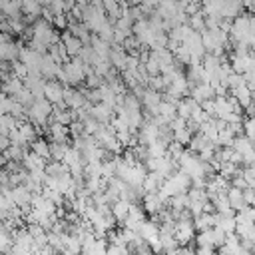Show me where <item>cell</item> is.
Segmentation results:
<instances>
[{"label": "cell", "instance_id": "1", "mask_svg": "<svg viewBox=\"0 0 255 255\" xmlns=\"http://www.w3.org/2000/svg\"><path fill=\"white\" fill-rule=\"evenodd\" d=\"M173 235L177 239L179 245H187L189 241H193L195 237V227L191 223V219H177L173 225Z\"/></svg>", "mask_w": 255, "mask_h": 255}, {"label": "cell", "instance_id": "2", "mask_svg": "<svg viewBox=\"0 0 255 255\" xmlns=\"http://www.w3.org/2000/svg\"><path fill=\"white\" fill-rule=\"evenodd\" d=\"M60 76L64 78V82H72V84H78V82H82L84 80V66H82V62H70L68 66H66V70L64 72H60Z\"/></svg>", "mask_w": 255, "mask_h": 255}, {"label": "cell", "instance_id": "3", "mask_svg": "<svg viewBox=\"0 0 255 255\" xmlns=\"http://www.w3.org/2000/svg\"><path fill=\"white\" fill-rule=\"evenodd\" d=\"M231 96L237 100V104H239L243 110L253 104V92L247 88V84H241V86L233 88V90H231Z\"/></svg>", "mask_w": 255, "mask_h": 255}, {"label": "cell", "instance_id": "4", "mask_svg": "<svg viewBox=\"0 0 255 255\" xmlns=\"http://www.w3.org/2000/svg\"><path fill=\"white\" fill-rule=\"evenodd\" d=\"M137 233H139V237H141L147 245L153 243L155 239H159V227H157L155 223H151V221H143V223L139 225Z\"/></svg>", "mask_w": 255, "mask_h": 255}, {"label": "cell", "instance_id": "5", "mask_svg": "<svg viewBox=\"0 0 255 255\" xmlns=\"http://www.w3.org/2000/svg\"><path fill=\"white\" fill-rule=\"evenodd\" d=\"M225 195H227V199H229V205H231V209L233 211H239V209H243L245 207V201H243V189H239V187H229L227 191H225Z\"/></svg>", "mask_w": 255, "mask_h": 255}, {"label": "cell", "instance_id": "6", "mask_svg": "<svg viewBox=\"0 0 255 255\" xmlns=\"http://www.w3.org/2000/svg\"><path fill=\"white\" fill-rule=\"evenodd\" d=\"M215 92H213V86L207 84V82H201L199 86L193 88V100L195 102H205V100H213Z\"/></svg>", "mask_w": 255, "mask_h": 255}, {"label": "cell", "instance_id": "7", "mask_svg": "<svg viewBox=\"0 0 255 255\" xmlns=\"http://www.w3.org/2000/svg\"><path fill=\"white\" fill-rule=\"evenodd\" d=\"M161 183H163V177H161L157 171H153V173H149V175L143 177L141 187H143V191H147V193H155V191L161 187Z\"/></svg>", "mask_w": 255, "mask_h": 255}, {"label": "cell", "instance_id": "8", "mask_svg": "<svg viewBox=\"0 0 255 255\" xmlns=\"http://www.w3.org/2000/svg\"><path fill=\"white\" fill-rule=\"evenodd\" d=\"M231 147H233L237 153H241V155H245V153H249V151H253V149H255L253 141H251L247 135H235V139H233Z\"/></svg>", "mask_w": 255, "mask_h": 255}, {"label": "cell", "instance_id": "9", "mask_svg": "<svg viewBox=\"0 0 255 255\" xmlns=\"http://www.w3.org/2000/svg\"><path fill=\"white\" fill-rule=\"evenodd\" d=\"M165 201L159 197V193H145V197H143V207H145V211H149V213H157V211H161V205H163Z\"/></svg>", "mask_w": 255, "mask_h": 255}, {"label": "cell", "instance_id": "10", "mask_svg": "<svg viewBox=\"0 0 255 255\" xmlns=\"http://www.w3.org/2000/svg\"><path fill=\"white\" fill-rule=\"evenodd\" d=\"M128 209H129V201H126V199H116V203L112 205V215H114V219L116 221H124L126 217H128Z\"/></svg>", "mask_w": 255, "mask_h": 255}, {"label": "cell", "instance_id": "11", "mask_svg": "<svg viewBox=\"0 0 255 255\" xmlns=\"http://www.w3.org/2000/svg\"><path fill=\"white\" fill-rule=\"evenodd\" d=\"M44 94H46V98H48L50 102H54V104H60V102L64 100V90H62L58 84H54V82L46 84Z\"/></svg>", "mask_w": 255, "mask_h": 255}, {"label": "cell", "instance_id": "12", "mask_svg": "<svg viewBox=\"0 0 255 255\" xmlns=\"http://www.w3.org/2000/svg\"><path fill=\"white\" fill-rule=\"evenodd\" d=\"M92 118L96 120V122H108V120H112V106H108V104H98L96 108H92Z\"/></svg>", "mask_w": 255, "mask_h": 255}, {"label": "cell", "instance_id": "13", "mask_svg": "<svg viewBox=\"0 0 255 255\" xmlns=\"http://www.w3.org/2000/svg\"><path fill=\"white\" fill-rule=\"evenodd\" d=\"M64 104L70 106V108H74V110H80V106L84 104V98H82V94H78V92L64 90Z\"/></svg>", "mask_w": 255, "mask_h": 255}, {"label": "cell", "instance_id": "14", "mask_svg": "<svg viewBox=\"0 0 255 255\" xmlns=\"http://www.w3.org/2000/svg\"><path fill=\"white\" fill-rule=\"evenodd\" d=\"M48 114H50V104H48V102L40 100V102L34 104V108H32V116H34L38 122H44Z\"/></svg>", "mask_w": 255, "mask_h": 255}, {"label": "cell", "instance_id": "15", "mask_svg": "<svg viewBox=\"0 0 255 255\" xmlns=\"http://www.w3.org/2000/svg\"><path fill=\"white\" fill-rule=\"evenodd\" d=\"M159 102H161V96H159L155 90H149V92L143 94V104H145V108L151 110L153 114H155V108L159 106Z\"/></svg>", "mask_w": 255, "mask_h": 255}, {"label": "cell", "instance_id": "16", "mask_svg": "<svg viewBox=\"0 0 255 255\" xmlns=\"http://www.w3.org/2000/svg\"><path fill=\"white\" fill-rule=\"evenodd\" d=\"M197 106V102L191 98V100H183V102H179L177 104V114H179V118H183V120H189V116H191V112H193V108Z\"/></svg>", "mask_w": 255, "mask_h": 255}, {"label": "cell", "instance_id": "17", "mask_svg": "<svg viewBox=\"0 0 255 255\" xmlns=\"http://www.w3.org/2000/svg\"><path fill=\"white\" fill-rule=\"evenodd\" d=\"M219 173H221L225 179H231V177H235L237 173H241V169H239V165H235V163H231V161H225V163H221Z\"/></svg>", "mask_w": 255, "mask_h": 255}, {"label": "cell", "instance_id": "18", "mask_svg": "<svg viewBox=\"0 0 255 255\" xmlns=\"http://www.w3.org/2000/svg\"><path fill=\"white\" fill-rule=\"evenodd\" d=\"M14 245V239L12 235L6 231V229H0V253H8Z\"/></svg>", "mask_w": 255, "mask_h": 255}, {"label": "cell", "instance_id": "19", "mask_svg": "<svg viewBox=\"0 0 255 255\" xmlns=\"http://www.w3.org/2000/svg\"><path fill=\"white\" fill-rule=\"evenodd\" d=\"M185 92H187V82H185V78L179 74V76L171 82V94L181 96V94H185Z\"/></svg>", "mask_w": 255, "mask_h": 255}, {"label": "cell", "instance_id": "20", "mask_svg": "<svg viewBox=\"0 0 255 255\" xmlns=\"http://www.w3.org/2000/svg\"><path fill=\"white\" fill-rule=\"evenodd\" d=\"M171 205H173V211H183V209H187V205H189L187 193H177V195L171 199Z\"/></svg>", "mask_w": 255, "mask_h": 255}, {"label": "cell", "instance_id": "21", "mask_svg": "<svg viewBox=\"0 0 255 255\" xmlns=\"http://www.w3.org/2000/svg\"><path fill=\"white\" fill-rule=\"evenodd\" d=\"M211 229H213V245H215V249H221L223 243H225V239H227V233L219 225H213Z\"/></svg>", "mask_w": 255, "mask_h": 255}, {"label": "cell", "instance_id": "22", "mask_svg": "<svg viewBox=\"0 0 255 255\" xmlns=\"http://www.w3.org/2000/svg\"><path fill=\"white\" fill-rule=\"evenodd\" d=\"M243 133L253 141L255 145V116H249L245 122H243Z\"/></svg>", "mask_w": 255, "mask_h": 255}, {"label": "cell", "instance_id": "23", "mask_svg": "<svg viewBox=\"0 0 255 255\" xmlns=\"http://www.w3.org/2000/svg\"><path fill=\"white\" fill-rule=\"evenodd\" d=\"M66 133H68V129L64 128V124H54V126H52V137H54L58 143H64Z\"/></svg>", "mask_w": 255, "mask_h": 255}, {"label": "cell", "instance_id": "24", "mask_svg": "<svg viewBox=\"0 0 255 255\" xmlns=\"http://www.w3.org/2000/svg\"><path fill=\"white\" fill-rule=\"evenodd\" d=\"M173 137H175L177 143H189L191 131H189V128L185 126V128H181V129H173Z\"/></svg>", "mask_w": 255, "mask_h": 255}, {"label": "cell", "instance_id": "25", "mask_svg": "<svg viewBox=\"0 0 255 255\" xmlns=\"http://www.w3.org/2000/svg\"><path fill=\"white\" fill-rule=\"evenodd\" d=\"M207 141H209V139H207L203 133H197L195 137H191V139H189V145H191V149H193V151H197V153H199V151H201V147H203Z\"/></svg>", "mask_w": 255, "mask_h": 255}, {"label": "cell", "instance_id": "26", "mask_svg": "<svg viewBox=\"0 0 255 255\" xmlns=\"http://www.w3.org/2000/svg\"><path fill=\"white\" fill-rule=\"evenodd\" d=\"M241 175L247 181V185L255 189V165H247L245 169H241Z\"/></svg>", "mask_w": 255, "mask_h": 255}, {"label": "cell", "instance_id": "27", "mask_svg": "<svg viewBox=\"0 0 255 255\" xmlns=\"http://www.w3.org/2000/svg\"><path fill=\"white\" fill-rule=\"evenodd\" d=\"M34 151H36L40 157H48V155H50V147H48V143H46L44 139H40V141L34 143Z\"/></svg>", "mask_w": 255, "mask_h": 255}, {"label": "cell", "instance_id": "28", "mask_svg": "<svg viewBox=\"0 0 255 255\" xmlns=\"http://www.w3.org/2000/svg\"><path fill=\"white\" fill-rule=\"evenodd\" d=\"M106 255H131L129 247H120V245H108Z\"/></svg>", "mask_w": 255, "mask_h": 255}, {"label": "cell", "instance_id": "29", "mask_svg": "<svg viewBox=\"0 0 255 255\" xmlns=\"http://www.w3.org/2000/svg\"><path fill=\"white\" fill-rule=\"evenodd\" d=\"M66 48H68L70 54H78V52L82 50L80 40H76V38H68V36H66Z\"/></svg>", "mask_w": 255, "mask_h": 255}, {"label": "cell", "instance_id": "30", "mask_svg": "<svg viewBox=\"0 0 255 255\" xmlns=\"http://www.w3.org/2000/svg\"><path fill=\"white\" fill-rule=\"evenodd\" d=\"M112 62H114L118 68H126V62H128V58H126L122 52H114V54H112Z\"/></svg>", "mask_w": 255, "mask_h": 255}, {"label": "cell", "instance_id": "31", "mask_svg": "<svg viewBox=\"0 0 255 255\" xmlns=\"http://www.w3.org/2000/svg\"><path fill=\"white\" fill-rule=\"evenodd\" d=\"M193 253L195 255H215V247L213 245H197V249Z\"/></svg>", "mask_w": 255, "mask_h": 255}, {"label": "cell", "instance_id": "32", "mask_svg": "<svg viewBox=\"0 0 255 255\" xmlns=\"http://www.w3.org/2000/svg\"><path fill=\"white\" fill-rule=\"evenodd\" d=\"M167 153L171 155V157H175V159H179L181 157V143H177V141H173L169 147H167Z\"/></svg>", "mask_w": 255, "mask_h": 255}, {"label": "cell", "instance_id": "33", "mask_svg": "<svg viewBox=\"0 0 255 255\" xmlns=\"http://www.w3.org/2000/svg\"><path fill=\"white\" fill-rule=\"evenodd\" d=\"M66 145H62V143H58V145H54L52 149H50V153L56 157V159H64V153H66Z\"/></svg>", "mask_w": 255, "mask_h": 255}, {"label": "cell", "instance_id": "34", "mask_svg": "<svg viewBox=\"0 0 255 255\" xmlns=\"http://www.w3.org/2000/svg\"><path fill=\"white\" fill-rule=\"evenodd\" d=\"M253 197H255V189L253 187H245L243 189V201H245V205H251L253 203Z\"/></svg>", "mask_w": 255, "mask_h": 255}, {"label": "cell", "instance_id": "35", "mask_svg": "<svg viewBox=\"0 0 255 255\" xmlns=\"http://www.w3.org/2000/svg\"><path fill=\"white\" fill-rule=\"evenodd\" d=\"M231 181H233V187H239V189H245V187H249V185H247V181L243 179V175H241V173H237L235 177H231Z\"/></svg>", "mask_w": 255, "mask_h": 255}, {"label": "cell", "instance_id": "36", "mask_svg": "<svg viewBox=\"0 0 255 255\" xmlns=\"http://www.w3.org/2000/svg\"><path fill=\"white\" fill-rule=\"evenodd\" d=\"M56 251L46 243V245H40V247H36V251H34V255H54Z\"/></svg>", "mask_w": 255, "mask_h": 255}, {"label": "cell", "instance_id": "37", "mask_svg": "<svg viewBox=\"0 0 255 255\" xmlns=\"http://www.w3.org/2000/svg\"><path fill=\"white\" fill-rule=\"evenodd\" d=\"M56 120H58V124H64V126H66V124L72 120V116H70L68 112H64V114L60 112V114H56Z\"/></svg>", "mask_w": 255, "mask_h": 255}, {"label": "cell", "instance_id": "38", "mask_svg": "<svg viewBox=\"0 0 255 255\" xmlns=\"http://www.w3.org/2000/svg\"><path fill=\"white\" fill-rule=\"evenodd\" d=\"M86 129H88L90 133H96V131L100 129V126H98V122H94V120H86Z\"/></svg>", "mask_w": 255, "mask_h": 255}, {"label": "cell", "instance_id": "39", "mask_svg": "<svg viewBox=\"0 0 255 255\" xmlns=\"http://www.w3.org/2000/svg\"><path fill=\"white\" fill-rule=\"evenodd\" d=\"M191 26H193L195 30H201V28H203V18H201V16H195V18L191 20Z\"/></svg>", "mask_w": 255, "mask_h": 255}, {"label": "cell", "instance_id": "40", "mask_svg": "<svg viewBox=\"0 0 255 255\" xmlns=\"http://www.w3.org/2000/svg\"><path fill=\"white\" fill-rule=\"evenodd\" d=\"M98 84H100V82H98V76L90 74V76H88V86H92V88H94V86H98Z\"/></svg>", "mask_w": 255, "mask_h": 255}, {"label": "cell", "instance_id": "41", "mask_svg": "<svg viewBox=\"0 0 255 255\" xmlns=\"http://www.w3.org/2000/svg\"><path fill=\"white\" fill-rule=\"evenodd\" d=\"M151 86H153V90H157V88L163 86V80H161V78H153V80H151Z\"/></svg>", "mask_w": 255, "mask_h": 255}, {"label": "cell", "instance_id": "42", "mask_svg": "<svg viewBox=\"0 0 255 255\" xmlns=\"http://www.w3.org/2000/svg\"><path fill=\"white\" fill-rule=\"evenodd\" d=\"M165 255H179V249H169L165 251Z\"/></svg>", "mask_w": 255, "mask_h": 255}, {"label": "cell", "instance_id": "43", "mask_svg": "<svg viewBox=\"0 0 255 255\" xmlns=\"http://www.w3.org/2000/svg\"><path fill=\"white\" fill-rule=\"evenodd\" d=\"M253 106H255V92H253Z\"/></svg>", "mask_w": 255, "mask_h": 255}, {"label": "cell", "instance_id": "44", "mask_svg": "<svg viewBox=\"0 0 255 255\" xmlns=\"http://www.w3.org/2000/svg\"><path fill=\"white\" fill-rule=\"evenodd\" d=\"M0 165H2V159H0Z\"/></svg>", "mask_w": 255, "mask_h": 255}]
</instances>
